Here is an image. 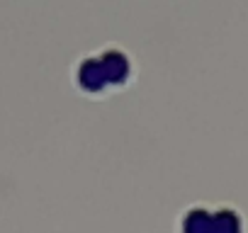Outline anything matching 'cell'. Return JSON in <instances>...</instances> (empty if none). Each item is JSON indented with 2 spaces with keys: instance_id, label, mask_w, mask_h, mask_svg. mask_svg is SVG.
<instances>
[{
  "instance_id": "1",
  "label": "cell",
  "mask_w": 248,
  "mask_h": 233,
  "mask_svg": "<svg viewBox=\"0 0 248 233\" xmlns=\"http://www.w3.org/2000/svg\"><path fill=\"white\" fill-rule=\"evenodd\" d=\"M212 214L214 209L202 204L185 209L178 221V233H212Z\"/></svg>"
},
{
  "instance_id": "2",
  "label": "cell",
  "mask_w": 248,
  "mask_h": 233,
  "mask_svg": "<svg viewBox=\"0 0 248 233\" xmlns=\"http://www.w3.org/2000/svg\"><path fill=\"white\" fill-rule=\"evenodd\" d=\"M212 233H246V221L236 206L221 204L212 214Z\"/></svg>"
},
{
  "instance_id": "3",
  "label": "cell",
  "mask_w": 248,
  "mask_h": 233,
  "mask_svg": "<svg viewBox=\"0 0 248 233\" xmlns=\"http://www.w3.org/2000/svg\"><path fill=\"white\" fill-rule=\"evenodd\" d=\"M100 66L107 83H124L129 75V61L122 51H105L100 56Z\"/></svg>"
},
{
  "instance_id": "4",
  "label": "cell",
  "mask_w": 248,
  "mask_h": 233,
  "mask_svg": "<svg viewBox=\"0 0 248 233\" xmlns=\"http://www.w3.org/2000/svg\"><path fill=\"white\" fill-rule=\"evenodd\" d=\"M80 85H83L85 90H90V92H97V90H102V87L107 85V78H105V73H102L100 58H97V61L90 58V61H85V63L80 66Z\"/></svg>"
}]
</instances>
